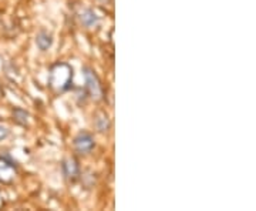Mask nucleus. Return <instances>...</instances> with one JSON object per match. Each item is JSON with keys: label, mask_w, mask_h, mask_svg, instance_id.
I'll use <instances>...</instances> for the list:
<instances>
[{"label": "nucleus", "mask_w": 256, "mask_h": 211, "mask_svg": "<svg viewBox=\"0 0 256 211\" xmlns=\"http://www.w3.org/2000/svg\"><path fill=\"white\" fill-rule=\"evenodd\" d=\"M51 43H53V39H51V36H50L48 33H46V31L39 33L37 37H36V45H37V47H39L40 50H47V49L51 46Z\"/></svg>", "instance_id": "0eeeda50"}, {"label": "nucleus", "mask_w": 256, "mask_h": 211, "mask_svg": "<svg viewBox=\"0 0 256 211\" xmlns=\"http://www.w3.org/2000/svg\"><path fill=\"white\" fill-rule=\"evenodd\" d=\"M95 126L100 132H107L108 130V119H107L106 114H101L97 120H95Z\"/></svg>", "instance_id": "1a4fd4ad"}, {"label": "nucleus", "mask_w": 256, "mask_h": 211, "mask_svg": "<svg viewBox=\"0 0 256 211\" xmlns=\"http://www.w3.org/2000/svg\"><path fill=\"white\" fill-rule=\"evenodd\" d=\"M16 177L15 166L7 161L6 158L0 157V183L1 184H10Z\"/></svg>", "instance_id": "20e7f679"}, {"label": "nucleus", "mask_w": 256, "mask_h": 211, "mask_svg": "<svg viewBox=\"0 0 256 211\" xmlns=\"http://www.w3.org/2000/svg\"><path fill=\"white\" fill-rule=\"evenodd\" d=\"M94 147V138L90 133H80L74 138V149L80 154H87Z\"/></svg>", "instance_id": "7ed1b4c3"}, {"label": "nucleus", "mask_w": 256, "mask_h": 211, "mask_svg": "<svg viewBox=\"0 0 256 211\" xmlns=\"http://www.w3.org/2000/svg\"><path fill=\"white\" fill-rule=\"evenodd\" d=\"M9 134V130L6 129V127H3V126H0V140H3V138H6Z\"/></svg>", "instance_id": "9d476101"}, {"label": "nucleus", "mask_w": 256, "mask_h": 211, "mask_svg": "<svg viewBox=\"0 0 256 211\" xmlns=\"http://www.w3.org/2000/svg\"><path fill=\"white\" fill-rule=\"evenodd\" d=\"M13 117H15V121L20 126H26L27 124V119H29V114L22 110V108H15L13 110Z\"/></svg>", "instance_id": "6e6552de"}, {"label": "nucleus", "mask_w": 256, "mask_h": 211, "mask_svg": "<svg viewBox=\"0 0 256 211\" xmlns=\"http://www.w3.org/2000/svg\"><path fill=\"white\" fill-rule=\"evenodd\" d=\"M80 20H81V23L86 26V27H95V26H98V23H100V19H98V16L95 15L91 9H86V10H83L81 13H80Z\"/></svg>", "instance_id": "423d86ee"}, {"label": "nucleus", "mask_w": 256, "mask_h": 211, "mask_svg": "<svg viewBox=\"0 0 256 211\" xmlns=\"http://www.w3.org/2000/svg\"><path fill=\"white\" fill-rule=\"evenodd\" d=\"M73 83V69L67 63H57L50 69L48 86L56 93L67 91Z\"/></svg>", "instance_id": "f257e3e1"}, {"label": "nucleus", "mask_w": 256, "mask_h": 211, "mask_svg": "<svg viewBox=\"0 0 256 211\" xmlns=\"http://www.w3.org/2000/svg\"><path fill=\"white\" fill-rule=\"evenodd\" d=\"M84 79H86V87L90 93L91 99L95 102H100L103 99V87L98 77L90 69H84Z\"/></svg>", "instance_id": "f03ea898"}, {"label": "nucleus", "mask_w": 256, "mask_h": 211, "mask_svg": "<svg viewBox=\"0 0 256 211\" xmlns=\"http://www.w3.org/2000/svg\"><path fill=\"white\" fill-rule=\"evenodd\" d=\"M63 170H64V176L69 179V180L75 181L78 179V174H80V167L75 158H67L63 164Z\"/></svg>", "instance_id": "39448f33"}]
</instances>
